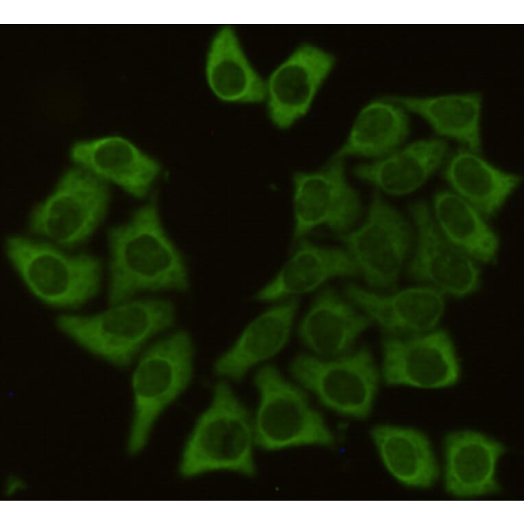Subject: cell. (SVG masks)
<instances>
[{"mask_svg":"<svg viewBox=\"0 0 524 524\" xmlns=\"http://www.w3.org/2000/svg\"><path fill=\"white\" fill-rule=\"evenodd\" d=\"M348 252L302 242L278 274L257 294L262 301H272L318 287L336 276L359 274Z\"/></svg>","mask_w":524,"mask_h":524,"instance_id":"obj_18","label":"cell"},{"mask_svg":"<svg viewBox=\"0 0 524 524\" xmlns=\"http://www.w3.org/2000/svg\"><path fill=\"white\" fill-rule=\"evenodd\" d=\"M404 109L425 119L440 134L479 151L481 99L475 93L434 97H392Z\"/></svg>","mask_w":524,"mask_h":524,"instance_id":"obj_25","label":"cell"},{"mask_svg":"<svg viewBox=\"0 0 524 524\" xmlns=\"http://www.w3.org/2000/svg\"><path fill=\"white\" fill-rule=\"evenodd\" d=\"M334 62L331 53L305 43L272 71L265 80L264 101L274 126L287 129L307 113Z\"/></svg>","mask_w":524,"mask_h":524,"instance_id":"obj_13","label":"cell"},{"mask_svg":"<svg viewBox=\"0 0 524 524\" xmlns=\"http://www.w3.org/2000/svg\"><path fill=\"white\" fill-rule=\"evenodd\" d=\"M370 319L357 312L334 290L320 292L303 318L299 335L318 355L335 357L345 353Z\"/></svg>","mask_w":524,"mask_h":524,"instance_id":"obj_20","label":"cell"},{"mask_svg":"<svg viewBox=\"0 0 524 524\" xmlns=\"http://www.w3.org/2000/svg\"><path fill=\"white\" fill-rule=\"evenodd\" d=\"M410 210L418 240L408 267L409 276L456 298L476 291L480 273L475 259L444 237L425 202L414 203Z\"/></svg>","mask_w":524,"mask_h":524,"instance_id":"obj_12","label":"cell"},{"mask_svg":"<svg viewBox=\"0 0 524 524\" xmlns=\"http://www.w3.org/2000/svg\"><path fill=\"white\" fill-rule=\"evenodd\" d=\"M193 346L189 335L176 332L151 346L134 371V414L128 449L145 444L158 416L187 385L192 372Z\"/></svg>","mask_w":524,"mask_h":524,"instance_id":"obj_6","label":"cell"},{"mask_svg":"<svg viewBox=\"0 0 524 524\" xmlns=\"http://www.w3.org/2000/svg\"><path fill=\"white\" fill-rule=\"evenodd\" d=\"M293 184L296 239L320 226L346 231L359 217V200L346 181L342 159L333 157L320 169L296 172Z\"/></svg>","mask_w":524,"mask_h":524,"instance_id":"obj_11","label":"cell"},{"mask_svg":"<svg viewBox=\"0 0 524 524\" xmlns=\"http://www.w3.org/2000/svg\"><path fill=\"white\" fill-rule=\"evenodd\" d=\"M505 451L503 444L475 431L447 433L443 443L446 491L463 498L498 492L497 466Z\"/></svg>","mask_w":524,"mask_h":524,"instance_id":"obj_15","label":"cell"},{"mask_svg":"<svg viewBox=\"0 0 524 524\" xmlns=\"http://www.w3.org/2000/svg\"><path fill=\"white\" fill-rule=\"evenodd\" d=\"M254 383L259 403L253 422L255 442L267 450L296 446H329L334 437L305 393L273 366L261 368Z\"/></svg>","mask_w":524,"mask_h":524,"instance_id":"obj_5","label":"cell"},{"mask_svg":"<svg viewBox=\"0 0 524 524\" xmlns=\"http://www.w3.org/2000/svg\"><path fill=\"white\" fill-rule=\"evenodd\" d=\"M442 140L415 142L370 164L355 168V175L392 195H403L419 187L441 165L447 154Z\"/></svg>","mask_w":524,"mask_h":524,"instance_id":"obj_22","label":"cell"},{"mask_svg":"<svg viewBox=\"0 0 524 524\" xmlns=\"http://www.w3.org/2000/svg\"><path fill=\"white\" fill-rule=\"evenodd\" d=\"M408 132L409 119L401 106L392 97L374 99L358 112L333 158L386 156L404 141Z\"/></svg>","mask_w":524,"mask_h":524,"instance_id":"obj_23","label":"cell"},{"mask_svg":"<svg viewBox=\"0 0 524 524\" xmlns=\"http://www.w3.org/2000/svg\"><path fill=\"white\" fill-rule=\"evenodd\" d=\"M253 422L230 388L216 385L212 403L200 416L185 446L180 471L192 476L215 470L251 475L254 472Z\"/></svg>","mask_w":524,"mask_h":524,"instance_id":"obj_4","label":"cell"},{"mask_svg":"<svg viewBox=\"0 0 524 524\" xmlns=\"http://www.w3.org/2000/svg\"><path fill=\"white\" fill-rule=\"evenodd\" d=\"M70 156L77 166L115 183L137 198L147 195L161 171L157 160L120 136L78 141L72 145Z\"/></svg>","mask_w":524,"mask_h":524,"instance_id":"obj_14","label":"cell"},{"mask_svg":"<svg viewBox=\"0 0 524 524\" xmlns=\"http://www.w3.org/2000/svg\"><path fill=\"white\" fill-rule=\"evenodd\" d=\"M346 292L371 319L393 335H414L433 331L444 310L442 294L429 286L383 295L349 285Z\"/></svg>","mask_w":524,"mask_h":524,"instance_id":"obj_16","label":"cell"},{"mask_svg":"<svg viewBox=\"0 0 524 524\" xmlns=\"http://www.w3.org/2000/svg\"><path fill=\"white\" fill-rule=\"evenodd\" d=\"M382 374L390 385L438 389L454 385L459 379L460 366L448 333L433 330L386 337Z\"/></svg>","mask_w":524,"mask_h":524,"instance_id":"obj_10","label":"cell"},{"mask_svg":"<svg viewBox=\"0 0 524 524\" xmlns=\"http://www.w3.org/2000/svg\"><path fill=\"white\" fill-rule=\"evenodd\" d=\"M204 74L213 95L228 104L264 102L265 80L248 58L235 30L219 27L208 47Z\"/></svg>","mask_w":524,"mask_h":524,"instance_id":"obj_17","label":"cell"},{"mask_svg":"<svg viewBox=\"0 0 524 524\" xmlns=\"http://www.w3.org/2000/svg\"><path fill=\"white\" fill-rule=\"evenodd\" d=\"M297 307V302L290 300L261 314L217 359L215 371L239 380L250 368L278 353L287 341Z\"/></svg>","mask_w":524,"mask_h":524,"instance_id":"obj_21","label":"cell"},{"mask_svg":"<svg viewBox=\"0 0 524 524\" xmlns=\"http://www.w3.org/2000/svg\"><path fill=\"white\" fill-rule=\"evenodd\" d=\"M5 248L27 288L48 305L75 309L99 290L102 265L95 257L70 254L50 243L19 235L8 237Z\"/></svg>","mask_w":524,"mask_h":524,"instance_id":"obj_3","label":"cell"},{"mask_svg":"<svg viewBox=\"0 0 524 524\" xmlns=\"http://www.w3.org/2000/svg\"><path fill=\"white\" fill-rule=\"evenodd\" d=\"M108 200L104 180L76 165L63 174L51 193L34 209L29 229L57 246H75L101 222Z\"/></svg>","mask_w":524,"mask_h":524,"instance_id":"obj_7","label":"cell"},{"mask_svg":"<svg viewBox=\"0 0 524 524\" xmlns=\"http://www.w3.org/2000/svg\"><path fill=\"white\" fill-rule=\"evenodd\" d=\"M172 304L160 299L126 300L90 315L62 314L56 324L91 353L119 366H128L153 335L171 326Z\"/></svg>","mask_w":524,"mask_h":524,"instance_id":"obj_2","label":"cell"},{"mask_svg":"<svg viewBox=\"0 0 524 524\" xmlns=\"http://www.w3.org/2000/svg\"><path fill=\"white\" fill-rule=\"evenodd\" d=\"M371 438L384 467L399 483L423 489L437 481L439 466L429 439L420 431L379 425L372 429Z\"/></svg>","mask_w":524,"mask_h":524,"instance_id":"obj_19","label":"cell"},{"mask_svg":"<svg viewBox=\"0 0 524 524\" xmlns=\"http://www.w3.org/2000/svg\"><path fill=\"white\" fill-rule=\"evenodd\" d=\"M108 238L109 305L139 292L188 287L184 259L163 228L156 197L135 210L125 224L111 228Z\"/></svg>","mask_w":524,"mask_h":524,"instance_id":"obj_1","label":"cell"},{"mask_svg":"<svg viewBox=\"0 0 524 524\" xmlns=\"http://www.w3.org/2000/svg\"><path fill=\"white\" fill-rule=\"evenodd\" d=\"M444 176L458 196L487 217L499 211L519 182L466 150L453 156Z\"/></svg>","mask_w":524,"mask_h":524,"instance_id":"obj_24","label":"cell"},{"mask_svg":"<svg viewBox=\"0 0 524 524\" xmlns=\"http://www.w3.org/2000/svg\"><path fill=\"white\" fill-rule=\"evenodd\" d=\"M341 238L369 285L394 287L411 242L408 224L396 210L377 194L362 226Z\"/></svg>","mask_w":524,"mask_h":524,"instance_id":"obj_9","label":"cell"},{"mask_svg":"<svg viewBox=\"0 0 524 524\" xmlns=\"http://www.w3.org/2000/svg\"><path fill=\"white\" fill-rule=\"evenodd\" d=\"M290 371L302 386L331 411L355 419L370 414L379 374L366 347L329 360L301 355L291 362Z\"/></svg>","mask_w":524,"mask_h":524,"instance_id":"obj_8","label":"cell"},{"mask_svg":"<svg viewBox=\"0 0 524 524\" xmlns=\"http://www.w3.org/2000/svg\"><path fill=\"white\" fill-rule=\"evenodd\" d=\"M438 226L444 237L475 260L493 261L498 241L481 213L456 193L440 191L434 198Z\"/></svg>","mask_w":524,"mask_h":524,"instance_id":"obj_26","label":"cell"}]
</instances>
